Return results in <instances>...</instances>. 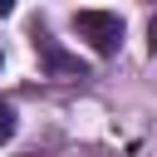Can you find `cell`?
Instances as JSON below:
<instances>
[{
    "label": "cell",
    "instance_id": "cell-3",
    "mask_svg": "<svg viewBox=\"0 0 157 157\" xmlns=\"http://www.w3.org/2000/svg\"><path fill=\"white\" fill-rule=\"evenodd\" d=\"M10 137H15V108L0 103V142H10Z\"/></svg>",
    "mask_w": 157,
    "mask_h": 157
},
{
    "label": "cell",
    "instance_id": "cell-4",
    "mask_svg": "<svg viewBox=\"0 0 157 157\" xmlns=\"http://www.w3.org/2000/svg\"><path fill=\"white\" fill-rule=\"evenodd\" d=\"M147 39H152V54H157V15H152V25H147Z\"/></svg>",
    "mask_w": 157,
    "mask_h": 157
},
{
    "label": "cell",
    "instance_id": "cell-5",
    "mask_svg": "<svg viewBox=\"0 0 157 157\" xmlns=\"http://www.w3.org/2000/svg\"><path fill=\"white\" fill-rule=\"evenodd\" d=\"M10 10H15V5H10V0H0V20H5V15H10Z\"/></svg>",
    "mask_w": 157,
    "mask_h": 157
},
{
    "label": "cell",
    "instance_id": "cell-2",
    "mask_svg": "<svg viewBox=\"0 0 157 157\" xmlns=\"http://www.w3.org/2000/svg\"><path fill=\"white\" fill-rule=\"evenodd\" d=\"M34 49H39V64H44L49 74H59V78H83V74H88V64H83L78 54H64L59 39H49V34H39Z\"/></svg>",
    "mask_w": 157,
    "mask_h": 157
},
{
    "label": "cell",
    "instance_id": "cell-1",
    "mask_svg": "<svg viewBox=\"0 0 157 157\" xmlns=\"http://www.w3.org/2000/svg\"><path fill=\"white\" fill-rule=\"evenodd\" d=\"M74 29L98 54H118V44H123V15H113V10H78L74 15Z\"/></svg>",
    "mask_w": 157,
    "mask_h": 157
}]
</instances>
